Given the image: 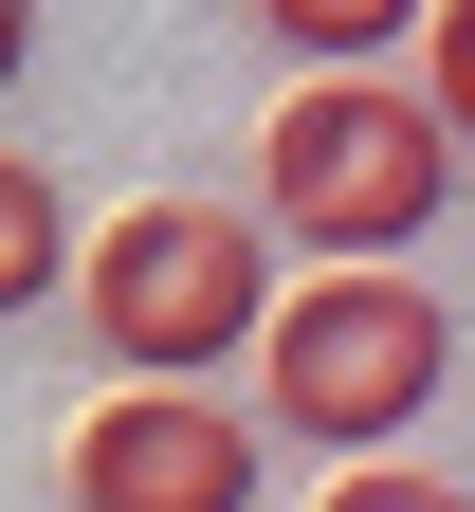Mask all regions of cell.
I'll return each mask as SVG.
<instances>
[{
    "mask_svg": "<svg viewBox=\"0 0 475 512\" xmlns=\"http://www.w3.org/2000/svg\"><path fill=\"white\" fill-rule=\"evenodd\" d=\"M457 202V128L421 92H384V74H329L293 110H256V238H293L329 256V275H402V238H421Z\"/></svg>",
    "mask_w": 475,
    "mask_h": 512,
    "instance_id": "cell-1",
    "label": "cell"
},
{
    "mask_svg": "<svg viewBox=\"0 0 475 512\" xmlns=\"http://www.w3.org/2000/svg\"><path fill=\"white\" fill-rule=\"evenodd\" d=\"M275 37L293 55H366V37H402V0H275Z\"/></svg>",
    "mask_w": 475,
    "mask_h": 512,
    "instance_id": "cell-7",
    "label": "cell"
},
{
    "mask_svg": "<svg viewBox=\"0 0 475 512\" xmlns=\"http://www.w3.org/2000/svg\"><path fill=\"white\" fill-rule=\"evenodd\" d=\"M311 512H475V494H457L439 458H348V476H329Z\"/></svg>",
    "mask_w": 475,
    "mask_h": 512,
    "instance_id": "cell-6",
    "label": "cell"
},
{
    "mask_svg": "<svg viewBox=\"0 0 475 512\" xmlns=\"http://www.w3.org/2000/svg\"><path fill=\"white\" fill-rule=\"evenodd\" d=\"M19 55H37V19H19V0H0V92H19Z\"/></svg>",
    "mask_w": 475,
    "mask_h": 512,
    "instance_id": "cell-8",
    "label": "cell"
},
{
    "mask_svg": "<svg viewBox=\"0 0 475 512\" xmlns=\"http://www.w3.org/2000/svg\"><path fill=\"white\" fill-rule=\"evenodd\" d=\"M55 293H74V202H55L37 147H0V330H19V311H55Z\"/></svg>",
    "mask_w": 475,
    "mask_h": 512,
    "instance_id": "cell-5",
    "label": "cell"
},
{
    "mask_svg": "<svg viewBox=\"0 0 475 512\" xmlns=\"http://www.w3.org/2000/svg\"><path fill=\"white\" fill-rule=\"evenodd\" d=\"M74 311H92L110 384H220L275 311V238L238 202H128L74 238Z\"/></svg>",
    "mask_w": 475,
    "mask_h": 512,
    "instance_id": "cell-2",
    "label": "cell"
},
{
    "mask_svg": "<svg viewBox=\"0 0 475 512\" xmlns=\"http://www.w3.org/2000/svg\"><path fill=\"white\" fill-rule=\"evenodd\" d=\"M439 384H457V311L421 275H311L256 311V403L293 439H329V458H384Z\"/></svg>",
    "mask_w": 475,
    "mask_h": 512,
    "instance_id": "cell-3",
    "label": "cell"
},
{
    "mask_svg": "<svg viewBox=\"0 0 475 512\" xmlns=\"http://www.w3.org/2000/svg\"><path fill=\"white\" fill-rule=\"evenodd\" d=\"M256 476H275V439H256V403H220V384H110V403L55 439V494L74 512H256Z\"/></svg>",
    "mask_w": 475,
    "mask_h": 512,
    "instance_id": "cell-4",
    "label": "cell"
}]
</instances>
